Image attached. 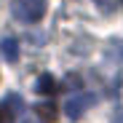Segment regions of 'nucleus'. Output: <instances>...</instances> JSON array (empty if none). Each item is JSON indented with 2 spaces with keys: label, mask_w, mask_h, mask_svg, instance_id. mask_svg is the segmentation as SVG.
Instances as JSON below:
<instances>
[{
  "label": "nucleus",
  "mask_w": 123,
  "mask_h": 123,
  "mask_svg": "<svg viewBox=\"0 0 123 123\" xmlns=\"http://www.w3.org/2000/svg\"><path fill=\"white\" fill-rule=\"evenodd\" d=\"M0 51H3V56L8 59V62H16L19 59V43L13 37H6L3 43H0Z\"/></svg>",
  "instance_id": "4"
},
{
  "label": "nucleus",
  "mask_w": 123,
  "mask_h": 123,
  "mask_svg": "<svg viewBox=\"0 0 123 123\" xmlns=\"http://www.w3.org/2000/svg\"><path fill=\"white\" fill-rule=\"evenodd\" d=\"M35 112L43 118V120H54V118H56V107H54V102H43V105H37Z\"/></svg>",
  "instance_id": "6"
},
{
  "label": "nucleus",
  "mask_w": 123,
  "mask_h": 123,
  "mask_svg": "<svg viewBox=\"0 0 123 123\" xmlns=\"http://www.w3.org/2000/svg\"><path fill=\"white\" fill-rule=\"evenodd\" d=\"M96 102V96L94 94H75V96H70L67 99V105H64V112H67V118L70 120H78V118H83L86 115V110Z\"/></svg>",
  "instance_id": "2"
},
{
  "label": "nucleus",
  "mask_w": 123,
  "mask_h": 123,
  "mask_svg": "<svg viewBox=\"0 0 123 123\" xmlns=\"http://www.w3.org/2000/svg\"><path fill=\"white\" fill-rule=\"evenodd\" d=\"M11 11H13V16L19 22L35 24L46 13V0H11Z\"/></svg>",
  "instance_id": "1"
},
{
  "label": "nucleus",
  "mask_w": 123,
  "mask_h": 123,
  "mask_svg": "<svg viewBox=\"0 0 123 123\" xmlns=\"http://www.w3.org/2000/svg\"><path fill=\"white\" fill-rule=\"evenodd\" d=\"M24 123H37V120H35V118H27V120H24Z\"/></svg>",
  "instance_id": "9"
},
{
  "label": "nucleus",
  "mask_w": 123,
  "mask_h": 123,
  "mask_svg": "<svg viewBox=\"0 0 123 123\" xmlns=\"http://www.w3.org/2000/svg\"><path fill=\"white\" fill-rule=\"evenodd\" d=\"M24 110V102L19 94H8L3 102H0V123H16L19 112Z\"/></svg>",
  "instance_id": "3"
},
{
  "label": "nucleus",
  "mask_w": 123,
  "mask_h": 123,
  "mask_svg": "<svg viewBox=\"0 0 123 123\" xmlns=\"http://www.w3.org/2000/svg\"><path fill=\"white\" fill-rule=\"evenodd\" d=\"M35 91H37V94H46V96L54 94V91H56V80H54L51 75H40L37 83H35Z\"/></svg>",
  "instance_id": "5"
},
{
  "label": "nucleus",
  "mask_w": 123,
  "mask_h": 123,
  "mask_svg": "<svg viewBox=\"0 0 123 123\" xmlns=\"http://www.w3.org/2000/svg\"><path fill=\"white\" fill-rule=\"evenodd\" d=\"M96 3V8L102 11V13H112L115 8H118V0H94Z\"/></svg>",
  "instance_id": "7"
},
{
  "label": "nucleus",
  "mask_w": 123,
  "mask_h": 123,
  "mask_svg": "<svg viewBox=\"0 0 123 123\" xmlns=\"http://www.w3.org/2000/svg\"><path fill=\"white\" fill-rule=\"evenodd\" d=\"M112 123H123V115H115V118H112Z\"/></svg>",
  "instance_id": "8"
}]
</instances>
